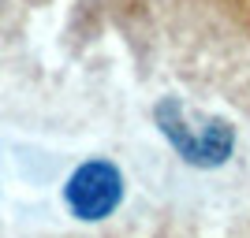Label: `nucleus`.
<instances>
[{"instance_id":"f257e3e1","label":"nucleus","mask_w":250,"mask_h":238,"mask_svg":"<svg viewBox=\"0 0 250 238\" xmlns=\"http://www.w3.org/2000/svg\"><path fill=\"white\" fill-rule=\"evenodd\" d=\"M153 119L161 127V134L179 149V156L187 164H202V167H217L228 160L231 153V127L220 119H206L194 115L183 101L165 97L153 108Z\"/></svg>"},{"instance_id":"f03ea898","label":"nucleus","mask_w":250,"mask_h":238,"mask_svg":"<svg viewBox=\"0 0 250 238\" xmlns=\"http://www.w3.org/2000/svg\"><path fill=\"white\" fill-rule=\"evenodd\" d=\"M67 208L79 220H104L112 216L120 197H124V175L108 160H86L71 179H67Z\"/></svg>"}]
</instances>
